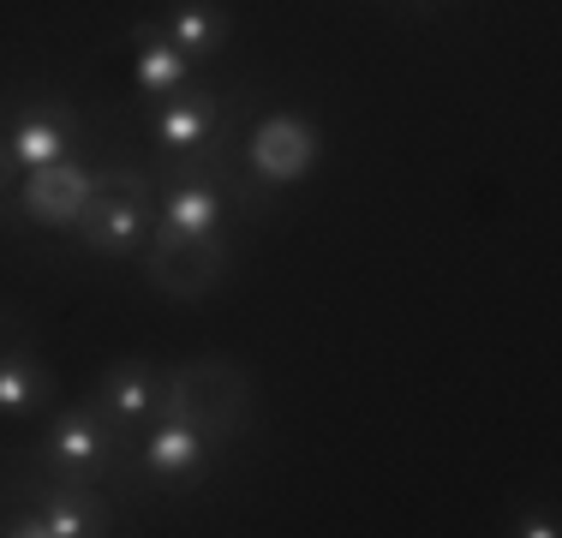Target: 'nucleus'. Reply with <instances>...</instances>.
<instances>
[{
  "label": "nucleus",
  "instance_id": "obj_9",
  "mask_svg": "<svg viewBox=\"0 0 562 538\" xmlns=\"http://www.w3.org/2000/svg\"><path fill=\"white\" fill-rule=\"evenodd\" d=\"M216 126H222V102L216 90H180V97H168L162 120H156V144H162L168 156H186V150H204V144H216Z\"/></svg>",
  "mask_w": 562,
  "mask_h": 538
},
{
  "label": "nucleus",
  "instance_id": "obj_14",
  "mask_svg": "<svg viewBox=\"0 0 562 538\" xmlns=\"http://www.w3.org/2000/svg\"><path fill=\"white\" fill-rule=\"evenodd\" d=\"M43 395H55V371L36 366L24 347L0 354V413H31Z\"/></svg>",
  "mask_w": 562,
  "mask_h": 538
},
{
  "label": "nucleus",
  "instance_id": "obj_7",
  "mask_svg": "<svg viewBox=\"0 0 562 538\" xmlns=\"http://www.w3.org/2000/svg\"><path fill=\"white\" fill-rule=\"evenodd\" d=\"M97 401L102 413L132 430V425H156V401H162V371L150 366V359H114L109 371L97 377Z\"/></svg>",
  "mask_w": 562,
  "mask_h": 538
},
{
  "label": "nucleus",
  "instance_id": "obj_16",
  "mask_svg": "<svg viewBox=\"0 0 562 538\" xmlns=\"http://www.w3.org/2000/svg\"><path fill=\"white\" fill-rule=\"evenodd\" d=\"M19 341H24V323L12 317V312H0V354H12Z\"/></svg>",
  "mask_w": 562,
  "mask_h": 538
},
{
  "label": "nucleus",
  "instance_id": "obj_10",
  "mask_svg": "<svg viewBox=\"0 0 562 538\" xmlns=\"http://www.w3.org/2000/svg\"><path fill=\"white\" fill-rule=\"evenodd\" d=\"M132 43H138V66H132V78H138L144 97H180L192 60H186V54L162 36V24H132Z\"/></svg>",
  "mask_w": 562,
  "mask_h": 538
},
{
  "label": "nucleus",
  "instance_id": "obj_12",
  "mask_svg": "<svg viewBox=\"0 0 562 538\" xmlns=\"http://www.w3.org/2000/svg\"><path fill=\"white\" fill-rule=\"evenodd\" d=\"M162 36L186 54V60H210V54L227 43V12L216 7V0H186V7L168 12Z\"/></svg>",
  "mask_w": 562,
  "mask_h": 538
},
{
  "label": "nucleus",
  "instance_id": "obj_15",
  "mask_svg": "<svg viewBox=\"0 0 562 538\" xmlns=\"http://www.w3.org/2000/svg\"><path fill=\"white\" fill-rule=\"evenodd\" d=\"M515 533H520V538H557L562 527H557V515H544V508H532V515H520V520H515Z\"/></svg>",
  "mask_w": 562,
  "mask_h": 538
},
{
  "label": "nucleus",
  "instance_id": "obj_5",
  "mask_svg": "<svg viewBox=\"0 0 562 538\" xmlns=\"http://www.w3.org/2000/svg\"><path fill=\"white\" fill-rule=\"evenodd\" d=\"M114 442H120V425L97 407V401H85V407H66L48 419L43 455L60 473H97V467L114 461Z\"/></svg>",
  "mask_w": 562,
  "mask_h": 538
},
{
  "label": "nucleus",
  "instance_id": "obj_3",
  "mask_svg": "<svg viewBox=\"0 0 562 538\" xmlns=\"http://www.w3.org/2000/svg\"><path fill=\"white\" fill-rule=\"evenodd\" d=\"M150 227H156L150 192H90V204L78 215L72 234L90 251H102V258H126V251H138L150 239Z\"/></svg>",
  "mask_w": 562,
  "mask_h": 538
},
{
  "label": "nucleus",
  "instance_id": "obj_13",
  "mask_svg": "<svg viewBox=\"0 0 562 538\" xmlns=\"http://www.w3.org/2000/svg\"><path fill=\"white\" fill-rule=\"evenodd\" d=\"M156 222L173 227V234H216V227H222V192H216V186H204V180H180L162 198Z\"/></svg>",
  "mask_w": 562,
  "mask_h": 538
},
{
  "label": "nucleus",
  "instance_id": "obj_4",
  "mask_svg": "<svg viewBox=\"0 0 562 538\" xmlns=\"http://www.w3.org/2000/svg\"><path fill=\"white\" fill-rule=\"evenodd\" d=\"M246 161L263 186H293L317 168V126L300 114H270L246 138Z\"/></svg>",
  "mask_w": 562,
  "mask_h": 538
},
{
  "label": "nucleus",
  "instance_id": "obj_17",
  "mask_svg": "<svg viewBox=\"0 0 562 538\" xmlns=\"http://www.w3.org/2000/svg\"><path fill=\"white\" fill-rule=\"evenodd\" d=\"M0 180H7V144H0Z\"/></svg>",
  "mask_w": 562,
  "mask_h": 538
},
{
  "label": "nucleus",
  "instance_id": "obj_2",
  "mask_svg": "<svg viewBox=\"0 0 562 538\" xmlns=\"http://www.w3.org/2000/svg\"><path fill=\"white\" fill-rule=\"evenodd\" d=\"M227 251L216 234H173V227L156 222L150 239H144V276L162 300H204L222 281Z\"/></svg>",
  "mask_w": 562,
  "mask_h": 538
},
{
  "label": "nucleus",
  "instance_id": "obj_11",
  "mask_svg": "<svg viewBox=\"0 0 562 538\" xmlns=\"http://www.w3.org/2000/svg\"><path fill=\"white\" fill-rule=\"evenodd\" d=\"M204 455H210V442L180 419H156L150 442H144V467L156 479H198L204 473Z\"/></svg>",
  "mask_w": 562,
  "mask_h": 538
},
{
  "label": "nucleus",
  "instance_id": "obj_6",
  "mask_svg": "<svg viewBox=\"0 0 562 538\" xmlns=\"http://www.w3.org/2000/svg\"><path fill=\"white\" fill-rule=\"evenodd\" d=\"M90 204V168L72 156L48 161V168H24V186H19V210L31 215L36 227H78V215Z\"/></svg>",
  "mask_w": 562,
  "mask_h": 538
},
{
  "label": "nucleus",
  "instance_id": "obj_8",
  "mask_svg": "<svg viewBox=\"0 0 562 538\" xmlns=\"http://www.w3.org/2000/svg\"><path fill=\"white\" fill-rule=\"evenodd\" d=\"M72 144H78V114L66 102H43L12 126L7 161H19V168H48V161L72 156Z\"/></svg>",
  "mask_w": 562,
  "mask_h": 538
},
{
  "label": "nucleus",
  "instance_id": "obj_1",
  "mask_svg": "<svg viewBox=\"0 0 562 538\" xmlns=\"http://www.w3.org/2000/svg\"><path fill=\"white\" fill-rule=\"evenodd\" d=\"M246 413H251V377L246 366L234 359H186L162 377V401H156V419H180L192 425L210 449L234 442L246 430Z\"/></svg>",
  "mask_w": 562,
  "mask_h": 538
}]
</instances>
